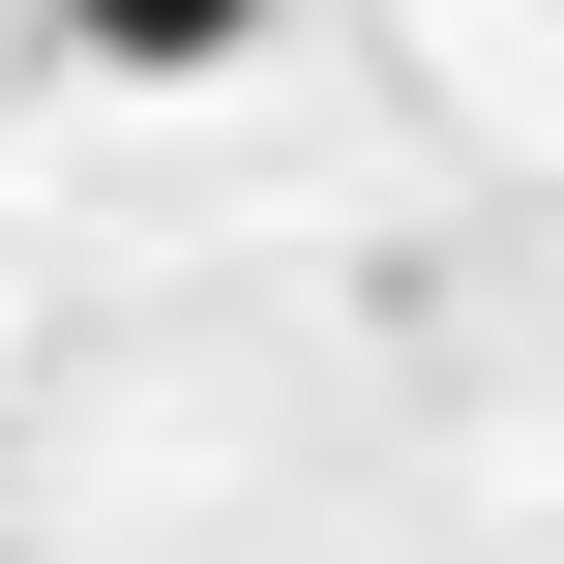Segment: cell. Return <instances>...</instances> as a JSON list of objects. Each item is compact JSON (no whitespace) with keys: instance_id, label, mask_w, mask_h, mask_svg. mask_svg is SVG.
Returning <instances> with one entry per match:
<instances>
[{"instance_id":"6da1fadb","label":"cell","mask_w":564,"mask_h":564,"mask_svg":"<svg viewBox=\"0 0 564 564\" xmlns=\"http://www.w3.org/2000/svg\"><path fill=\"white\" fill-rule=\"evenodd\" d=\"M238 30H268V0H59V59H149V89H178V59H238Z\"/></svg>"}]
</instances>
